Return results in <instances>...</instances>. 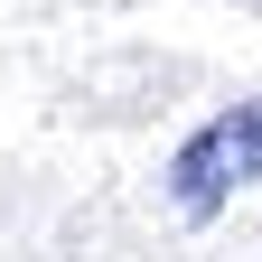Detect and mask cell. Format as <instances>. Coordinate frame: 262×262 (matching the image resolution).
Listing matches in <instances>:
<instances>
[{
  "label": "cell",
  "mask_w": 262,
  "mask_h": 262,
  "mask_svg": "<svg viewBox=\"0 0 262 262\" xmlns=\"http://www.w3.org/2000/svg\"><path fill=\"white\" fill-rule=\"evenodd\" d=\"M234 187H262V94L253 103H225L215 122H196L178 141V159H169V196L196 225H206Z\"/></svg>",
  "instance_id": "obj_1"
}]
</instances>
